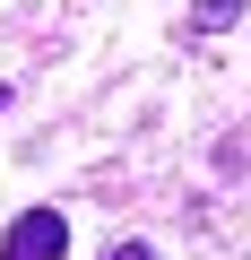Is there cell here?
Listing matches in <instances>:
<instances>
[{"instance_id":"cell-1","label":"cell","mask_w":251,"mask_h":260,"mask_svg":"<svg viewBox=\"0 0 251 260\" xmlns=\"http://www.w3.org/2000/svg\"><path fill=\"white\" fill-rule=\"evenodd\" d=\"M69 251V217L61 208H18L0 225V260H61Z\"/></svg>"},{"instance_id":"cell-2","label":"cell","mask_w":251,"mask_h":260,"mask_svg":"<svg viewBox=\"0 0 251 260\" xmlns=\"http://www.w3.org/2000/svg\"><path fill=\"white\" fill-rule=\"evenodd\" d=\"M225 26H242V0H199L191 9V35H225Z\"/></svg>"},{"instance_id":"cell-3","label":"cell","mask_w":251,"mask_h":260,"mask_svg":"<svg viewBox=\"0 0 251 260\" xmlns=\"http://www.w3.org/2000/svg\"><path fill=\"white\" fill-rule=\"evenodd\" d=\"M104 260H156V251H148V243H113Z\"/></svg>"}]
</instances>
